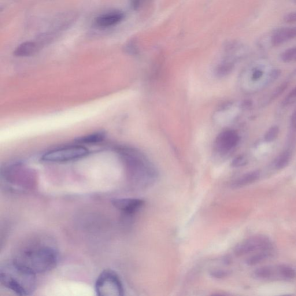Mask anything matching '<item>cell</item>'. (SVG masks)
Here are the masks:
<instances>
[{"mask_svg":"<svg viewBox=\"0 0 296 296\" xmlns=\"http://www.w3.org/2000/svg\"><path fill=\"white\" fill-rule=\"evenodd\" d=\"M248 161L246 157L244 156H240L236 158L232 162V168H242L244 166L247 164Z\"/></svg>","mask_w":296,"mask_h":296,"instance_id":"cell-22","label":"cell"},{"mask_svg":"<svg viewBox=\"0 0 296 296\" xmlns=\"http://www.w3.org/2000/svg\"><path fill=\"white\" fill-rule=\"evenodd\" d=\"M106 134L104 132H96L92 133V134L80 136V138H77L76 140V142L79 144H95L102 142L106 138Z\"/></svg>","mask_w":296,"mask_h":296,"instance_id":"cell-15","label":"cell"},{"mask_svg":"<svg viewBox=\"0 0 296 296\" xmlns=\"http://www.w3.org/2000/svg\"><path fill=\"white\" fill-rule=\"evenodd\" d=\"M280 132V128L277 126H273L270 128L264 136V140L266 142H271L275 140Z\"/></svg>","mask_w":296,"mask_h":296,"instance_id":"cell-20","label":"cell"},{"mask_svg":"<svg viewBox=\"0 0 296 296\" xmlns=\"http://www.w3.org/2000/svg\"><path fill=\"white\" fill-rule=\"evenodd\" d=\"M239 136L234 130H226L220 133L216 140V147L222 154L228 152L238 145Z\"/></svg>","mask_w":296,"mask_h":296,"instance_id":"cell-8","label":"cell"},{"mask_svg":"<svg viewBox=\"0 0 296 296\" xmlns=\"http://www.w3.org/2000/svg\"><path fill=\"white\" fill-rule=\"evenodd\" d=\"M274 254V252L273 247L258 251L256 254H255L247 259L246 264L250 266L260 264L262 262L272 258Z\"/></svg>","mask_w":296,"mask_h":296,"instance_id":"cell-14","label":"cell"},{"mask_svg":"<svg viewBox=\"0 0 296 296\" xmlns=\"http://www.w3.org/2000/svg\"><path fill=\"white\" fill-rule=\"evenodd\" d=\"M292 154L290 150H286L278 158L276 164L275 168L278 170L286 168L290 164L292 159Z\"/></svg>","mask_w":296,"mask_h":296,"instance_id":"cell-17","label":"cell"},{"mask_svg":"<svg viewBox=\"0 0 296 296\" xmlns=\"http://www.w3.org/2000/svg\"><path fill=\"white\" fill-rule=\"evenodd\" d=\"M36 276L12 262L2 266L0 282L2 286L18 295L28 296L36 290Z\"/></svg>","mask_w":296,"mask_h":296,"instance_id":"cell-3","label":"cell"},{"mask_svg":"<svg viewBox=\"0 0 296 296\" xmlns=\"http://www.w3.org/2000/svg\"><path fill=\"white\" fill-rule=\"evenodd\" d=\"M58 261V251L52 244L35 240L20 247L12 262L36 275L50 271L56 266Z\"/></svg>","mask_w":296,"mask_h":296,"instance_id":"cell-1","label":"cell"},{"mask_svg":"<svg viewBox=\"0 0 296 296\" xmlns=\"http://www.w3.org/2000/svg\"><path fill=\"white\" fill-rule=\"evenodd\" d=\"M262 76V71H260V70H256V71H255L254 72L253 76H252V78L254 80H258V79H260V78Z\"/></svg>","mask_w":296,"mask_h":296,"instance_id":"cell-28","label":"cell"},{"mask_svg":"<svg viewBox=\"0 0 296 296\" xmlns=\"http://www.w3.org/2000/svg\"><path fill=\"white\" fill-rule=\"evenodd\" d=\"M281 60L284 62H291L296 61V47L291 48L286 50L280 56Z\"/></svg>","mask_w":296,"mask_h":296,"instance_id":"cell-18","label":"cell"},{"mask_svg":"<svg viewBox=\"0 0 296 296\" xmlns=\"http://www.w3.org/2000/svg\"><path fill=\"white\" fill-rule=\"evenodd\" d=\"M259 171H254L246 174L238 178L231 184L232 188H239L256 182L260 178Z\"/></svg>","mask_w":296,"mask_h":296,"instance_id":"cell-13","label":"cell"},{"mask_svg":"<svg viewBox=\"0 0 296 296\" xmlns=\"http://www.w3.org/2000/svg\"><path fill=\"white\" fill-rule=\"evenodd\" d=\"M124 18L125 14L122 11L112 10L96 18L94 24L98 28H109L121 23Z\"/></svg>","mask_w":296,"mask_h":296,"instance_id":"cell-10","label":"cell"},{"mask_svg":"<svg viewBox=\"0 0 296 296\" xmlns=\"http://www.w3.org/2000/svg\"><path fill=\"white\" fill-rule=\"evenodd\" d=\"M252 276L259 280H292L296 278V270L288 265L264 266L255 270Z\"/></svg>","mask_w":296,"mask_h":296,"instance_id":"cell-5","label":"cell"},{"mask_svg":"<svg viewBox=\"0 0 296 296\" xmlns=\"http://www.w3.org/2000/svg\"><path fill=\"white\" fill-rule=\"evenodd\" d=\"M296 99V86L288 94L286 98L284 99V105H287L288 104L292 102Z\"/></svg>","mask_w":296,"mask_h":296,"instance_id":"cell-24","label":"cell"},{"mask_svg":"<svg viewBox=\"0 0 296 296\" xmlns=\"http://www.w3.org/2000/svg\"><path fill=\"white\" fill-rule=\"evenodd\" d=\"M144 0H131V6L133 9L138 10L142 4Z\"/></svg>","mask_w":296,"mask_h":296,"instance_id":"cell-26","label":"cell"},{"mask_svg":"<svg viewBox=\"0 0 296 296\" xmlns=\"http://www.w3.org/2000/svg\"><path fill=\"white\" fill-rule=\"evenodd\" d=\"M88 154L86 148L78 146H66L48 152L43 155L42 160L52 162H66L83 158Z\"/></svg>","mask_w":296,"mask_h":296,"instance_id":"cell-6","label":"cell"},{"mask_svg":"<svg viewBox=\"0 0 296 296\" xmlns=\"http://www.w3.org/2000/svg\"><path fill=\"white\" fill-rule=\"evenodd\" d=\"M234 68V64L231 62H224L221 64L217 69V75L220 76H224L228 75Z\"/></svg>","mask_w":296,"mask_h":296,"instance_id":"cell-19","label":"cell"},{"mask_svg":"<svg viewBox=\"0 0 296 296\" xmlns=\"http://www.w3.org/2000/svg\"><path fill=\"white\" fill-rule=\"evenodd\" d=\"M42 48V46L36 40L26 42L18 46L14 50V54L17 57H30L38 53Z\"/></svg>","mask_w":296,"mask_h":296,"instance_id":"cell-12","label":"cell"},{"mask_svg":"<svg viewBox=\"0 0 296 296\" xmlns=\"http://www.w3.org/2000/svg\"><path fill=\"white\" fill-rule=\"evenodd\" d=\"M75 16L72 14H62L58 18V21L54 22L56 25V29L57 30H62L68 28L74 22V20H75Z\"/></svg>","mask_w":296,"mask_h":296,"instance_id":"cell-16","label":"cell"},{"mask_svg":"<svg viewBox=\"0 0 296 296\" xmlns=\"http://www.w3.org/2000/svg\"><path fill=\"white\" fill-rule=\"evenodd\" d=\"M291 125L292 128H293L294 130H296V110H295L293 114H292L291 118Z\"/></svg>","mask_w":296,"mask_h":296,"instance_id":"cell-29","label":"cell"},{"mask_svg":"<svg viewBox=\"0 0 296 296\" xmlns=\"http://www.w3.org/2000/svg\"><path fill=\"white\" fill-rule=\"evenodd\" d=\"M128 169L130 178L136 186L146 188L158 180V172L154 166L140 150L131 148L118 150Z\"/></svg>","mask_w":296,"mask_h":296,"instance_id":"cell-2","label":"cell"},{"mask_svg":"<svg viewBox=\"0 0 296 296\" xmlns=\"http://www.w3.org/2000/svg\"><path fill=\"white\" fill-rule=\"evenodd\" d=\"M210 276H212L214 278L224 279L225 278L228 276L230 275V272L226 271V270L214 269L212 270V271L210 272Z\"/></svg>","mask_w":296,"mask_h":296,"instance_id":"cell-21","label":"cell"},{"mask_svg":"<svg viewBox=\"0 0 296 296\" xmlns=\"http://www.w3.org/2000/svg\"><path fill=\"white\" fill-rule=\"evenodd\" d=\"M288 83H284L283 84L280 85V86L276 88V90L274 92L272 96L271 100H274L276 98L278 97L282 94V92L286 90V88H288Z\"/></svg>","mask_w":296,"mask_h":296,"instance_id":"cell-23","label":"cell"},{"mask_svg":"<svg viewBox=\"0 0 296 296\" xmlns=\"http://www.w3.org/2000/svg\"><path fill=\"white\" fill-rule=\"evenodd\" d=\"M113 206L127 216L138 212L145 204V202L140 198H116L113 200Z\"/></svg>","mask_w":296,"mask_h":296,"instance_id":"cell-9","label":"cell"},{"mask_svg":"<svg viewBox=\"0 0 296 296\" xmlns=\"http://www.w3.org/2000/svg\"><path fill=\"white\" fill-rule=\"evenodd\" d=\"M284 20L288 24L296 23V12L288 13L284 16Z\"/></svg>","mask_w":296,"mask_h":296,"instance_id":"cell-25","label":"cell"},{"mask_svg":"<svg viewBox=\"0 0 296 296\" xmlns=\"http://www.w3.org/2000/svg\"><path fill=\"white\" fill-rule=\"evenodd\" d=\"M96 294L99 296H122L124 295V288L116 272L106 270L99 276L95 284Z\"/></svg>","mask_w":296,"mask_h":296,"instance_id":"cell-4","label":"cell"},{"mask_svg":"<svg viewBox=\"0 0 296 296\" xmlns=\"http://www.w3.org/2000/svg\"><path fill=\"white\" fill-rule=\"evenodd\" d=\"M280 72L279 70H274L271 74H270V79H271L272 80H275L277 78H278V76H280Z\"/></svg>","mask_w":296,"mask_h":296,"instance_id":"cell-27","label":"cell"},{"mask_svg":"<svg viewBox=\"0 0 296 296\" xmlns=\"http://www.w3.org/2000/svg\"><path fill=\"white\" fill-rule=\"evenodd\" d=\"M271 240L265 236H255L242 240L236 245L234 249V253L238 256L272 248Z\"/></svg>","mask_w":296,"mask_h":296,"instance_id":"cell-7","label":"cell"},{"mask_svg":"<svg viewBox=\"0 0 296 296\" xmlns=\"http://www.w3.org/2000/svg\"><path fill=\"white\" fill-rule=\"evenodd\" d=\"M296 38V27L284 28L276 30L271 38L272 45L278 46Z\"/></svg>","mask_w":296,"mask_h":296,"instance_id":"cell-11","label":"cell"}]
</instances>
